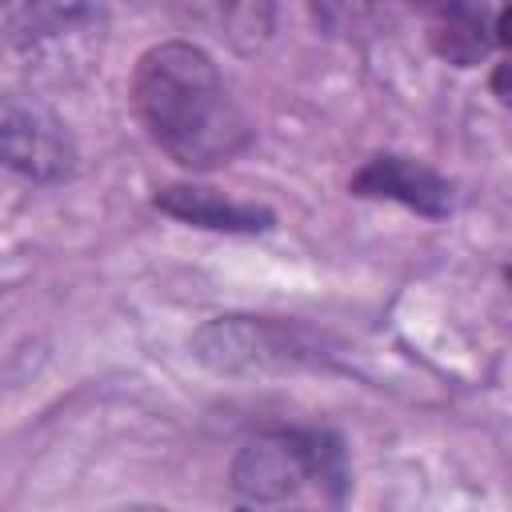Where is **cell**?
I'll return each instance as SVG.
<instances>
[{"mask_svg":"<svg viewBox=\"0 0 512 512\" xmlns=\"http://www.w3.org/2000/svg\"><path fill=\"white\" fill-rule=\"evenodd\" d=\"M132 108L152 144L184 168L228 164L252 136L212 56L184 40L156 44L136 60Z\"/></svg>","mask_w":512,"mask_h":512,"instance_id":"1","label":"cell"},{"mask_svg":"<svg viewBox=\"0 0 512 512\" xmlns=\"http://www.w3.org/2000/svg\"><path fill=\"white\" fill-rule=\"evenodd\" d=\"M0 148L8 168L36 184L64 180L76 168V144L60 116L16 92H8L0 104Z\"/></svg>","mask_w":512,"mask_h":512,"instance_id":"2","label":"cell"},{"mask_svg":"<svg viewBox=\"0 0 512 512\" xmlns=\"http://www.w3.org/2000/svg\"><path fill=\"white\" fill-rule=\"evenodd\" d=\"M196 356L216 372H272L296 364L304 352L280 324L252 316H220L196 332Z\"/></svg>","mask_w":512,"mask_h":512,"instance_id":"3","label":"cell"},{"mask_svg":"<svg viewBox=\"0 0 512 512\" xmlns=\"http://www.w3.org/2000/svg\"><path fill=\"white\" fill-rule=\"evenodd\" d=\"M352 188L360 196H388V200H400L424 216H444L452 208V188L424 164L408 160V156H376L368 160Z\"/></svg>","mask_w":512,"mask_h":512,"instance_id":"4","label":"cell"},{"mask_svg":"<svg viewBox=\"0 0 512 512\" xmlns=\"http://www.w3.org/2000/svg\"><path fill=\"white\" fill-rule=\"evenodd\" d=\"M156 208L196 224V228H216V232H264L272 228V212L260 204H244L232 196H220L212 188H196V184H172L156 192Z\"/></svg>","mask_w":512,"mask_h":512,"instance_id":"5","label":"cell"},{"mask_svg":"<svg viewBox=\"0 0 512 512\" xmlns=\"http://www.w3.org/2000/svg\"><path fill=\"white\" fill-rule=\"evenodd\" d=\"M492 88H496V96L512 108V64H504V68H496V76H492Z\"/></svg>","mask_w":512,"mask_h":512,"instance_id":"6","label":"cell"},{"mask_svg":"<svg viewBox=\"0 0 512 512\" xmlns=\"http://www.w3.org/2000/svg\"><path fill=\"white\" fill-rule=\"evenodd\" d=\"M236 512H304L296 500H280V504H236Z\"/></svg>","mask_w":512,"mask_h":512,"instance_id":"7","label":"cell"},{"mask_svg":"<svg viewBox=\"0 0 512 512\" xmlns=\"http://www.w3.org/2000/svg\"><path fill=\"white\" fill-rule=\"evenodd\" d=\"M496 36H500L504 48H512V8L500 12V20H496Z\"/></svg>","mask_w":512,"mask_h":512,"instance_id":"8","label":"cell"},{"mask_svg":"<svg viewBox=\"0 0 512 512\" xmlns=\"http://www.w3.org/2000/svg\"><path fill=\"white\" fill-rule=\"evenodd\" d=\"M120 512H172V508H152V504H136V508H120Z\"/></svg>","mask_w":512,"mask_h":512,"instance_id":"9","label":"cell"},{"mask_svg":"<svg viewBox=\"0 0 512 512\" xmlns=\"http://www.w3.org/2000/svg\"><path fill=\"white\" fill-rule=\"evenodd\" d=\"M508 284H512V268H508Z\"/></svg>","mask_w":512,"mask_h":512,"instance_id":"10","label":"cell"}]
</instances>
